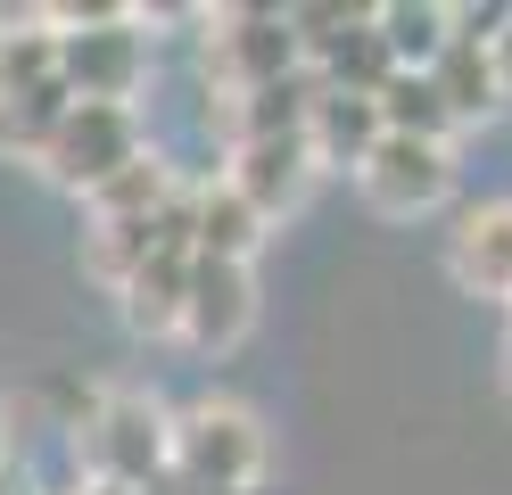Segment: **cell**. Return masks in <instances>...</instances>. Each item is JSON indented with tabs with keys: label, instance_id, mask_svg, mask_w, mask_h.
<instances>
[{
	"label": "cell",
	"instance_id": "obj_1",
	"mask_svg": "<svg viewBox=\"0 0 512 495\" xmlns=\"http://www.w3.org/2000/svg\"><path fill=\"white\" fill-rule=\"evenodd\" d=\"M166 438H174V421L149 396H100V413L75 421V454H83L91 487H124V495L166 479Z\"/></svg>",
	"mask_w": 512,
	"mask_h": 495
},
{
	"label": "cell",
	"instance_id": "obj_2",
	"mask_svg": "<svg viewBox=\"0 0 512 495\" xmlns=\"http://www.w3.org/2000/svg\"><path fill=\"white\" fill-rule=\"evenodd\" d=\"M166 462L190 479V487H207V495H248L256 471H265V429H256L248 405H190L174 421V438H166Z\"/></svg>",
	"mask_w": 512,
	"mask_h": 495
},
{
	"label": "cell",
	"instance_id": "obj_3",
	"mask_svg": "<svg viewBox=\"0 0 512 495\" xmlns=\"http://www.w3.org/2000/svg\"><path fill=\"white\" fill-rule=\"evenodd\" d=\"M141 75H149V42L133 33V17H91L83 33H58V83L83 108H124Z\"/></svg>",
	"mask_w": 512,
	"mask_h": 495
},
{
	"label": "cell",
	"instance_id": "obj_4",
	"mask_svg": "<svg viewBox=\"0 0 512 495\" xmlns=\"http://www.w3.org/2000/svg\"><path fill=\"white\" fill-rule=\"evenodd\" d=\"M42 157H50V174L67 182V190L91 198L108 174H124V165L141 157V124H133V108H83V99H75V108L58 116V132H50Z\"/></svg>",
	"mask_w": 512,
	"mask_h": 495
},
{
	"label": "cell",
	"instance_id": "obj_5",
	"mask_svg": "<svg viewBox=\"0 0 512 495\" xmlns=\"http://www.w3.org/2000/svg\"><path fill=\"white\" fill-rule=\"evenodd\" d=\"M207 66L232 75V91H265L281 75H298V25L273 17V9H240V17H215V42H207Z\"/></svg>",
	"mask_w": 512,
	"mask_h": 495
},
{
	"label": "cell",
	"instance_id": "obj_6",
	"mask_svg": "<svg viewBox=\"0 0 512 495\" xmlns=\"http://www.w3.org/2000/svg\"><path fill=\"white\" fill-rule=\"evenodd\" d=\"M446 182H455V165H446L438 141H405V132H380L364 149V198L389 215H413V207H438Z\"/></svg>",
	"mask_w": 512,
	"mask_h": 495
},
{
	"label": "cell",
	"instance_id": "obj_7",
	"mask_svg": "<svg viewBox=\"0 0 512 495\" xmlns=\"http://www.w3.org/2000/svg\"><path fill=\"white\" fill-rule=\"evenodd\" d=\"M256 314L248 297V264H207L190 256V289H182V339L190 347H232Z\"/></svg>",
	"mask_w": 512,
	"mask_h": 495
},
{
	"label": "cell",
	"instance_id": "obj_8",
	"mask_svg": "<svg viewBox=\"0 0 512 495\" xmlns=\"http://www.w3.org/2000/svg\"><path fill=\"white\" fill-rule=\"evenodd\" d=\"M306 132H265V141H240L232 157V190L248 198L256 215H273V207H290V198L306 190Z\"/></svg>",
	"mask_w": 512,
	"mask_h": 495
},
{
	"label": "cell",
	"instance_id": "obj_9",
	"mask_svg": "<svg viewBox=\"0 0 512 495\" xmlns=\"http://www.w3.org/2000/svg\"><path fill=\"white\" fill-rule=\"evenodd\" d=\"M372 141H380V108L364 91H314V108H306V157L314 165H364Z\"/></svg>",
	"mask_w": 512,
	"mask_h": 495
},
{
	"label": "cell",
	"instance_id": "obj_10",
	"mask_svg": "<svg viewBox=\"0 0 512 495\" xmlns=\"http://www.w3.org/2000/svg\"><path fill=\"white\" fill-rule=\"evenodd\" d=\"M256 240H265V215H256L232 182H215V190L190 198V256H207V264H248Z\"/></svg>",
	"mask_w": 512,
	"mask_h": 495
},
{
	"label": "cell",
	"instance_id": "obj_11",
	"mask_svg": "<svg viewBox=\"0 0 512 495\" xmlns=\"http://www.w3.org/2000/svg\"><path fill=\"white\" fill-rule=\"evenodd\" d=\"M455 273L479 297H512V207H471L455 223Z\"/></svg>",
	"mask_w": 512,
	"mask_h": 495
},
{
	"label": "cell",
	"instance_id": "obj_12",
	"mask_svg": "<svg viewBox=\"0 0 512 495\" xmlns=\"http://www.w3.org/2000/svg\"><path fill=\"white\" fill-rule=\"evenodd\" d=\"M182 289H190V248H157L133 281H124V322L141 339H166L182 330Z\"/></svg>",
	"mask_w": 512,
	"mask_h": 495
},
{
	"label": "cell",
	"instance_id": "obj_13",
	"mask_svg": "<svg viewBox=\"0 0 512 495\" xmlns=\"http://www.w3.org/2000/svg\"><path fill=\"white\" fill-rule=\"evenodd\" d=\"M174 198V174H166V157L141 149L124 174H108L100 190H91V223H149L157 207Z\"/></svg>",
	"mask_w": 512,
	"mask_h": 495
},
{
	"label": "cell",
	"instance_id": "obj_14",
	"mask_svg": "<svg viewBox=\"0 0 512 495\" xmlns=\"http://www.w3.org/2000/svg\"><path fill=\"white\" fill-rule=\"evenodd\" d=\"M488 58H496V83H512V17H504V33H496V50H488Z\"/></svg>",
	"mask_w": 512,
	"mask_h": 495
},
{
	"label": "cell",
	"instance_id": "obj_15",
	"mask_svg": "<svg viewBox=\"0 0 512 495\" xmlns=\"http://www.w3.org/2000/svg\"><path fill=\"white\" fill-rule=\"evenodd\" d=\"M0 495H34V487H0Z\"/></svg>",
	"mask_w": 512,
	"mask_h": 495
},
{
	"label": "cell",
	"instance_id": "obj_16",
	"mask_svg": "<svg viewBox=\"0 0 512 495\" xmlns=\"http://www.w3.org/2000/svg\"><path fill=\"white\" fill-rule=\"evenodd\" d=\"M91 495H124V487H91Z\"/></svg>",
	"mask_w": 512,
	"mask_h": 495
},
{
	"label": "cell",
	"instance_id": "obj_17",
	"mask_svg": "<svg viewBox=\"0 0 512 495\" xmlns=\"http://www.w3.org/2000/svg\"><path fill=\"white\" fill-rule=\"evenodd\" d=\"M504 363H512V355H504ZM504 380H512V372H504Z\"/></svg>",
	"mask_w": 512,
	"mask_h": 495
},
{
	"label": "cell",
	"instance_id": "obj_18",
	"mask_svg": "<svg viewBox=\"0 0 512 495\" xmlns=\"http://www.w3.org/2000/svg\"><path fill=\"white\" fill-rule=\"evenodd\" d=\"M0 446H9V438H0Z\"/></svg>",
	"mask_w": 512,
	"mask_h": 495
}]
</instances>
